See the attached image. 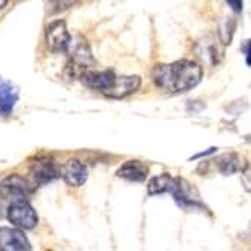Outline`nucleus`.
Masks as SVG:
<instances>
[{
	"mask_svg": "<svg viewBox=\"0 0 251 251\" xmlns=\"http://www.w3.org/2000/svg\"><path fill=\"white\" fill-rule=\"evenodd\" d=\"M201 75V66L193 60H177L173 63L156 65L152 70L155 84L172 94L187 92L196 87L200 83Z\"/></svg>",
	"mask_w": 251,
	"mask_h": 251,
	"instance_id": "f257e3e1",
	"label": "nucleus"
},
{
	"mask_svg": "<svg viewBox=\"0 0 251 251\" xmlns=\"http://www.w3.org/2000/svg\"><path fill=\"white\" fill-rule=\"evenodd\" d=\"M6 214H8L9 221L17 227L18 230L20 229L30 230L38 223V215L27 200H20V201L11 203Z\"/></svg>",
	"mask_w": 251,
	"mask_h": 251,
	"instance_id": "f03ea898",
	"label": "nucleus"
},
{
	"mask_svg": "<svg viewBox=\"0 0 251 251\" xmlns=\"http://www.w3.org/2000/svg\"><path fill=\"white\" fill-rule=\"evenodd\" d=\"M94 59L90 56L89 45L84 39L74 44L73 51L70 54V62H68V71H70L71 77H80L92 70Z\"/></svg>",
	"mask_w": 251,
	"mask_h": 251,
	"instance_id": "7ed1b4c3",
	"label": "nucleus"
},
{
	"mask_svg": "<svg viewBox=\"0 0 251 251\" xmlns=\"http://www.w3.org/2000/svg\"><path fill=\"white\" fill-rule=\"evenodd\" d=\"M59 175H60V169L56 167V164L51 161V159L41 158V159H36V161L32 164L27 184L30 185L32 190H35L39 185H44V184H47V182H51Z\"/></svg>",
	"mask_w": 251,
	"mask_h": 251,
	"instance_id": "20e7f679",
	"label": "nucleus"
},
{
	"mask_svg": "<svg viewBox=\"0 0 251 251\" xmlns=\"http://www.w3.org/2000/svg\"><path fill=\"white\" fill-rule=\"evenodd\" d=\"M30 191L32 188L27 184V180H25L18 175H11L0 182V197L12 200V203L20 200H27Z\"/></svg>",
	"mask_w": 251,
	"mask_h": 251,
	"instance_id": "39448f33",
	"label": "nucleus"
},
{
	"mask_svg": "<svg viewBox=\"0 0 251 251\" xmlns=\"http://www.w3.org/2000/svg\"><path fill=\"white\" fill-rule=\"evenodd\" d=\"M170 194L175 197V200L179 206L184 208V209H196V208L203 209L204 208L201 204V201L199 200V194H197L196 188L185 179L176 177V184H175Z\"/></svg>",
	"mask_w": 251,
	"mask_h": 251,
	"instance_id": "423d86ee",
	"label": "nucleus"
},
{
	"mask_svg": "<svg viewBox=\"0 0 251 251\" xmlns=\"http://www.w3.org/2000/svg\"><path fill=\"white\" fill-rule=\"evenodd\" d=\"M45 41L51 51H65L71 44V35L66 29L65 21L56 20L47 26L45 29Z\"/></svg>",
	"mask_w": 251,
	"mask_h": 251,
	"instance_id": "0eeeda50",
	"label": "nucleus"
},
{
	"mask_svg": "<svg viewBox=\"0 0 251 251\" xmlns=\"http://www.w3.org/2000/svg\"><path fill=\"white\" fill-rule=\"evenodd\" d=\"M140 84H142V78L139 75H116L111 86L104 92V95L108 98L121 100L134 94L140 87Z\"/></svg>",
	"mask_w": 251,
	"mask_h": 251,
	"instance_id": "6e6552de",
	"label": "nucleus"
},
{
	"mask_svg": "<svg viewBox=\"0 0 251 251\" xmlns=\"http://www.w3.org/2000/svg\"><path fill=\"white\" fill-rule=\"evenodd\" d=\"M30 242L21 230L2 227L0 229V251H30Z\"/></svg>",
	"mask_w": 251,
	"mask_h": 251,
	"instance_id": "1a4fd4ad",
	"label": "nucleus"
},
{
	"mask_svg": "<svg viewBox=\"0 0 251 251\" xmlns=\"http://www.w3.org/2000/svg\"><path fill=\"white\" fill-rule=\"evenodd\" d=\"M60 176L68 185L81 187L87 180V167L80 159H70L66 164L60 167Z\"/></svg>",
	"mask_w": 251,
	"mask_h": 251,
	"instance_id": "9d476101",
	"label": "nucleus"
},
{
	"mask_svg": "<svg viewBox=\"0 0 251 251\" xmlns=\"http://www.w3.org/2000/svg\"><path fill=\"white\" fill-rule=\"evenodd\" d=\"M18 97V87L14 83L0 77V115L9 116L15 108Z\"/></svg>",
	"mask_w": 251,
	"mask_h": 251,
	"instance_id": "9b49d317",
	"label": "nucleus"
},
{
	"mask_svg": "<svg viewBox=\"0 0 251 251\" xmlns=\"http://www.w3.org/2000/svg\"><path fill=\"white\" fill-rule=\"evenodd\" d=\"M217 169L220 173H223L224 176H229V175H235V173H242L245 172L248 163L247 159L236 153V152H230V153H224L221 155L217 163H215Z\"/></svg>",
	"mask_w": 251,
	"mask_h": 251,
	"instance_id": "f8f14e48",
	"label": "nucleus"
},
{
	"mask_svg": "<svg viewBox=\"0 0 251 251\" xmlns=\"http://www.w3.org/2000/svg\"><path fill=\"white\" fill-rule=\"evenodd\" d=\"M149 169L145 163L139 161V159H129V161L124 163L122 167L118 170V176L126 180L132 182H142L148 177Z\"/></svg>",
	"mask_w": 251,
	"mask_h": 251,
	"instance_id": "ddd939ff",
	"label": "nucleus"
},
{
	"mask_svg": "<svg viewBox=\"0 0 251 251\" xmlns=\"http://www.w3.org/2000/svg\"><path fill=\"white\" fill-rule=\"evenodd\" d=\"M175 184H176V177H173L172 175H169V173L158 175V176H155V177H152L149 180V184H148V193L151 196L172 193Z\"/></svg>",
	"mask_w": 251,
	"mask_h": 251,
	"instance_id": "4468645a",
	"label": "nucleus"
},
{
	"mask_svg": "<svg viewBox=\"0 0 251 251\" xmlns=\"http://www.w3.org/2000/svg\"><path fill=\"white\" fill-rule=\"evenodd\" d=\"M203 45V50L201 51H199V56H201L203 59H208V60H211L212 63H217L218 62V56L221 57V54H223V51L218 49V44L215 45H211L209 42H204V44H201Z\"/></svg>",
	"mask_w": 251,
	"mask_h": 251,
	"instance_id": "2eb2a0df",
	"label": "nucleus"
},
{
	"mask_svg": "<svg viewBox=\"0 0 251 251\" xmlns=\"http://www.w3.org/2000/svg\"><path fill=\"white\" fill-rule=\"evenodd\" d=\"M227 5H230L235 11H241L242 9V2H233V0H229Z\"/></svg>",
	"mask_w": 251,
	"mask_h": 251,
	"instance_id": "dca6fc26",
	"label": "nucleus"
},
{
	"mask_svg": "<svg viewBox=\"0 0 251 251\" xmlns=\"http://www.w3.org/2000/svg\"><path fill=\"white\" fill-rule=\"evenodd\" d=\"M217 151V148H211V149H208V151H204V152H201V153H197V155H194L193 158L196 159V158H200V156H206V155H209V153H214ZM191 158V159H193Z\"/></svg>",
	"mask_w": 251,
	"mask_h": 251,
	"instance_id": "f3484780",
	"label": "nucleus"
},
{
	"mask_svg": "<svg viewBox=\"0 0 251 251\" xmlns=\"http://www.w3.org/2000/svg\"><path fill=\"white\" fill-rule=\"evenodd\" d=\"M247 63L248 66H251V41H248L247 44Z\"/></svg>",
	"mask_w": 251,
	"mask_h": 251,
	"instance_id": "a211bd4d",
	"label": "nucleus"
},
{
	"mask_svg": "<svg viewBox=\"0 0 251 251\" xmlns=\"http://www.w3.org/2000/svg\"><path fill=\"white\" fill-rule=\"evenodd\" d=\"M3 212H5V211H3V204H2V201H0V218L3 217Z\"/></svg>",
	"mask_w": 251,
	"mask_h": 251,
	"instance_id": "6ab92c4d",
	"label": "nucleus"
}]
</instances>
